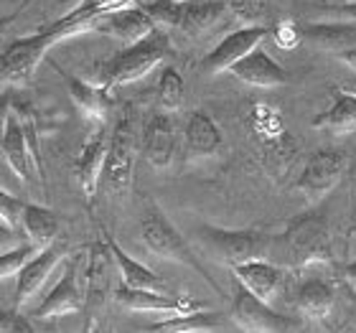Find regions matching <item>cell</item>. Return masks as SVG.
<instances>
[{
	"mask_svg": "<svg viewBox=\"0 0 356 333\" xmlns=\"http://www.w3.org/2000/svg\"><path fill=\"white\" fill-rule=\"evenodd\" d=\"M112 8L97 3V0H82L74 10H69L64 18L56 23L41 29L38 33L21 36L0 51V84L6 87H26L33 79L38 64L46 59V54L54 44H59L64 38L87 33L92 31L95 21L102 13H110Z\"/></svg>",
	"mask_w": 356,
	"mask_h": 333,
	"instance_id": "6da1fadb",
	"label": "cell"
},
{
	"mask_svg": "<svg viewBox=\"0 0 356 333\" xmlns=\"http://www.w3.org/2000/svg\"><path fill=\"white\" fill-rule=\"evenodd\" d=\"M270 250H275L288 267H308L318 262L334 259V245H331V227L328 219L318 211H308L296 219H290L285 232L273 239Z\"/></svg>",
	"mask_w": 356,
	"mask_h": 333,
	"instance_id": "7a4b0ae2",
	"label": "cell"
},
{
	"mask_svg": "<svg viewBox=\"0 0 356 333\" xmlns=\"http://www.w3.org/2000/svg\"><path fill=\"white\" fill-rule=\"evenodd\" d=\"M168 56H171V38L163 29H156L143 41L125 46L110 61H104L99 67V84L104 89H115L122 84L138 82L145 74H150L158 64H163V59Z\"/></svg>",
	"mask_w": 356,
	"mask_h": 333,
	"instance_id": "3957f363",
	"label": "cell"
},
{
	"mask_svg": "<svg viewBox=\"0 0 356 333\" xmlns=\"http://www.w3.org/2000/svg\"><path fill=\"white\" fill-rule=\"evenodd\" d=\"M138 153H140L138 115H135V110L127 104L110 130L107 161H104L102 181H99V186H104V191L112 193V196H122V193L130 188Z\"/></svg>",
	"mask_w": 356,
	"mask_h": 333,
	"instance_id": "277c9868",
	"label": "cell"
},
{
	"mask_svg": "<svg viewBox=\"0 0 356 333\" xmlns=\"http://www.w3.org/2000/svg\"><path fill=\"white\" fill-rule=\"evenodd\" d=\"M140 239H143V245L148 247L153 254H158V257H163V259H171V262H178V265L191 267L193 273L201 275V277L214 288L216 295H224V290L219 288V282L209 275V270L204 267V262L193 254L191 245L184 239V234L173 227L171 219H168V216H165L156 204H148L145 214H143Z\"/></svg>",
	"mask_w": 356,
	"mask_h": 333,
	"instance_id": "5b68a950",
	"label": "cell"
},
{
	"mask_svg": "<svg viewBox=\"0 0 356 333\" xmlns=\"http://www.w3.org/2000/svg\"><path fill=\"white\" fill-rule=\"evenodd\" d=\"M196 237L211 257L227 267L245 265L252 259H265L270 245H273V239L257 229H222V227H211V224L199 227Z\"/></svg>",
	"mask_w": 356,
	"mask_h": 333,
	"instance_id": "8992f818",
	"label": "cell"
},
{
	"mask_svg": "<svg viewBox=\"0 0 356 333\" xmlns=\"http://www.w3.org/2000/svg\"><path fill=\"white\" fill-rule=\"evenodd\" d=\"M232 323L245 333H298L300 320L282 316L273 305L262 303L260 298L247 293L237 282L234 295H232Z\"/></svg>",
	"mask_w": 356,
	"mask_h": 333,
	"instance_id": "52a82bcc",
	"label": "cell"
},
{
	"mask_svg": "<svg viewBox=\"0 0 356 333\" xmlns=\"http://www.w3.org/2000/svg\"><path fill=\"white\" fill-rule=\"evenodd\" d=\"M346 165H349V158H346L343 150H339V148L316 150V153L305 161L296 188L303 193L305 199H311V201L323 199V196L343 178Z\"/></svg>",
	"mask_w": 356,
	"mask_h": 333,
	"instance_id": "ba28073f",
	"label": "cell"
},
{
	"mask_svg": "<svg viewBox=\"0 0 356 333\" xmlns=\"http://www.w3.org/2000/svg\"><path fill=\"white\" fill-rule=\"evenodd\" d=\"M270 36L267 26H242L239 31L224 36L219 44L214 46V51H209L201 61V69L207 74H222L229 72L237 61H242L250 51H254L257 46Z\"/></svg>",
	"mask_w": 356,
	"mask_h": 333,
	"instance_id": "9c48e42d",
	"label": "cell"
},
{
	"mask_svg": "<svg viewBox=\"0 0 356 333\" xmlns=\"http://www.w3.org/2000/svg\"><path fill=\"white\" fill-rule=\"evenodd\" d=\"M115 303L135 313H171V316H184V313L204 311L207 305L191 295H173V293H153V290H130L120 285L115 290Z\"/></svg>",
	"mask_w": 356,
	"mask_h": 333,
	"instance_id": "30bf717a",
	"label": "cell"
},
{
	"mask_svg": "<svg viewBox=\"0 0 356 333\" xmlns=\"http://www.w3.org/2000/svg\"><path fill=\"white\" fill-rule=\"evenodd\" d=\"M92 133L84 140L82 153L76 158L74 173L76 181H79V188H82L84 199L92 204L95 201V193L99 188V181H102V170L104 161H107V145H110V130L104 122H92Z\"/></svg>",
	"mask_w": 356,
	"mask_h": 333,
	"instance_id": "8fae6325",
	"label": "cell"
},
{
	"mask_svg": "<svg viewBox=\"0 0 356 333\" xmlns=\"http://www.w3.org/2000/svg\"><path fill=\"white\" fill-rule=\"evenodd\" d=\"M176 122L171 112H153L140 133V153L153 168H168L176 156Z\"/></svg>",
	"mask_w": 356,
	"mask_h": 333,
	"instance_id": "7c38bea8",
	"label": "cell"
},
{
	"mask_svg": "<svg viewBox=\"0 0 356 333\" xmlns=\"http://www.w3.org/2000/svg\"><path fill=\"white\" fill-rule=\"evenodd\" d=\"M84 308V293L79 288V262L72 259L61 275V280L49 290V295L41 300V305H36L29 316L38 320H51L69 316V313H79Z\"/></svg>",
	"mask_w": 356,
	"mask_h": 333,
	"instance_id": "4fadbf2b",
	"label": "cell"
},
{
	"mask_svg": "<svg viewBox=\"0 0 356 333\" xmlns=\"http://www.w3.org/2000/svg\"><path fill=\"white\" fill-rule=\"evenodd\" d=\"M232 275L247 293H252L254 298H260L267 305H273L282 295V288L288 280L285 270L277 262H270V259H252V262L232 267Z\"/></svg>",
	"mask_w": 356,
	"mask_h": 333,
	"instance_id": "5bb4252c",
	"label": "cell"
},
{
	"mask_svg": "<svg viewBox=\"0 0 356 333\" xmlns=\"http://www.w3.org/2000/svg\"><path fill=\"white\" fill-rule=\"evenodd\" d=\"M67 252H69L67 242L59 239V242H54V245L44 247V250H38L36 254L21 267V273L15 277V305L29 303L31 298L36 295L38 290H41V285L49 280V275L54 273V267L67 257Z\"/></svg>",
	"mask_w": 356,
	"mask_h": 333,
	"instance_id": "9a60e30c",
	"label": "cell"
},
{
	"mask_svg": "<svg viewBox=\"0 0 356 333\" xmlns=\"http://www.w3.org/2000/svg\"><path fill=\"white\" fill-rule=\"evenodd\" d=\"M156 29L158 26L150 21V15L140 6H127V8H120V10L102 13L95 21V26H92V31H99L104 36L118 38L125 46L138 44L145 36H150Z\"/></svg>",
	"mask_w": 356,
	"mask_h": 333,
	"instance_id": "2e32d148",
	"label": "cell"
},
{
	"mask_svg": "<svg viewBox=\"0 0 356 333\" xmlns=\"http://www.w3.org/2000/svg\"><path fill=\"white\" fill-rule=\"evenodd\" d=\"M54 69L59 72L61 82L67 84V92L72 97V102L76 104V110L82 112L89 122H104L112 110V95L110 89H104L102 84H89L79 76L69 74L67 69H61L59 64H54Z\"/></svg>",
	"mask_w": 356,
	"mask_h": 333,
	"instance_id": "e0dca14e",
	"label": "cell"
},
{
	"mask_svg": "<svg viewBox=\"0 0 356 333\" xmlns=\"http://www.w3.org/2000/svg\"><path fill=\"white\" fill-rule=\"evenodd\" d=\"M229 72L237 76L239 82H245V84H250V87H257V89H277V87H285V84L290 82L288 72H285L270 54L262 51L260 46H257L254 51L247 54L242 61H237Z\"/></svg>",
	"mask_w": 356,
	"mask_h": 333,
	"instance_id": "ac0fdd59",
	"label": "cell"
},
{
	"mask_svg": "<svg viewBox=\"0 0 356 333\" xmlns=\"http://www.w3.org/2000/svg\"><path fill=\"white\" fill-rule=\"evenodd\" d=\"M102 239H104V245H107V250H110V257L115 259V265H118L120 277H122V285H125V288L168 293V282H165L158 273H153L150 267H145L143 262L130 257V254L112 239V234L107 229H102Z\"/></svg>",
	"mask_w": 356,
	"mask_h": 333,
	"instance_id": "d6986e66",
	"label": "cell"
},
{
	"mask_svg": "<svg viewBox=\"0 0 356 333\" xmlns=\"http://www.w3.org/2000/svg\"><path fill=\"white\" fill-rule=\"evenodd\" d=\"M184 145L188 158H211L224 145V135L204 110H193L184 125Z\"/></svg>",
	"mask_w": 356,
	"mask_h": 333,
	"instance_id": "ffe728a7",
	"label": "cell"
},
{
	"mask_svg": "<svg viewBox=\"0 0 356 333\" xmlns=\"http://www.w3.org/2000/svg\"><path fill=\"white\" fill-rule=\"evenodd\" d=\"M0 153H3L6 163L10 165V170H13L15 176L21 178V181H26V184H33V176L38 173V168L33 163L29 140H26V130H23L15 110L10 115V120H8L6 135L0 140Z\"/></svg>",
	"mask_w": 356,
	"mask_h": 333,
	"instance_id": "44dd1931",
	"label": "cell"
},
{
	"mask_svg": "<svg viewBox=\"0 0 356 333\" xmlns=\"http://www.w3.org/2000/svg\"><path fill=\"white\" fill-rule=\"evenodd\" d=\"M300 31H303V41L326 54L341 56V54L356 49V21H349V18L331 23H311Z\"/></svg>",
	"mask_w": 356,
	"mask_h": 333,
	"instance_id": "7402d4cb",
	"label": "cell"
},
{
	"mask_svg": "<svg viewBox=\"0 0 356 333\" xmlns=\"http://www.w3.org/2000/svg\"><path fill=\"white\" fill-rule=\"evenodd\" d=\"M339 290L323 277H308L296 290V311L316 320H328L334 316Z\"/></svg>",
	"mask_w": 356,
	"mask_h": 333,
	"instance_id": "603a6c76",
	"label": "cell"
},
{
	"mask_svg": "<svg viewBox=\"0 0 356 333\" xmlns=\"http://www.w3.org/2000/svg\"><path fill=\"white\" fill-rule=\"evenodd\" d=\"M21 229L26 242L33 245L36 250H44V247L59 242L61 237L59 216L54 214L51 209L41 206V204H31V201H26V206H23Z\"/></svg>",
	"mask_w": 356,
	"mask_h": 333,
	"instance_id": "cb8c5ba5",
	"label": "cell"
},
{
	"mask_svg": "<svg viewBox=\"0 0 356 333\" xmlns=\"http://www.w3.org/2000/svg\"><path fill=\"white\" fill-rule=\"evenodd\" d=\"M224 326V313L219 311H196L184 313V316H171V318L156 320L143 326V333H214Z\"/></svg>",
	"mask_w": 356,
	"mask_h": 333,
	"instance_id": "d4e9b609",
	"label": "cell"
},
{
	"mask_svg": "<svg viewBox=\"0 0 356 333\" xmlns=\"http://www.w3.org/2000/svg\"><path fill=\"white\" fill-rule=\"evenodd\" d=\"M227 10L224 0H186L181 3V21H178V31H184L186 36H201L204 31L214 26L222 13Z\"/></svg>",
	"mask_w": 356,
	"mask_h": 333,
	"instance_id": "484cf974",
	"label": "cell"
},
{
	"mask_svg": "<svg viewBox=\"0 0 356 333\" xmlns=\"http://www.w3.org/2000/svg\"><path fill=\"white\" fill-rule=\"evenodd\" d=\"M316 130H326V133L346 135L356 130V97L354 95H339L334 104L323 110L318 117H313Z\"/></svg>",
	"mask_w": 356,
	"mask_h": 333,
	"instance_id": "4316f807",
	"label": "cell"
},
{
	"mask_svg": "<svg viewBox=\"0 0 356 333\" xmlns=\"http://www.w3.org/2000/svg\"><path fill=\"white\" fill-rule=\"evenodd\" d=\"M184 76L178 74L176 67H163L161 76H158V87H156V97H158V107L163 112H176L181 104H184Z\"/></svg>",
	"mask_w": 356,
	"mask_h": 333,
	"instance_id": "83f0119b",
	"label": "cell"
},
{
	"mask_svg": "<svg viewBox=\"0 0 356 333\" xmlns=\"http://www.w3.org/2000/svg\"><path fill=\"white\" fill-rule=\"evenodd\" d=\"M140 8L150 15V21L156 23L158 29H178V21H181L178 0H150V3H143Z\"/></svg>",
	"mask_w": 356,
	"mask_h": 333,
	"instance_id": "f1b7e54d",
	"label": "cell"
},
{
	"mask_svg": "<svg viewBox=\"0 0 356 333\" xmlns=\"http://www.w3.org/2000/svg\"><path fill=\"white\" fill-rule=\"evenodd\" d=\"M36 252H38L36 247L29 245V242H23L21 247H15V250H10V252H3V254H0V280L18 277L21 267L26 265Z\"/></svg>",
	"mask_w": 356,
	"mask_h": 333,
	"instance_id": "f546056e",
	"label": "cell"
},
{
	"mask_svg": "<svg viewBox=\"0 0 356 333\" xmlns=\"http://www.w3.org/2000/svg\"><path fill=\"white\" fill-rule=\"evenodd\" d=\"M224 6L247 26H260V21L265 18V0H224Z\"/></svg>",
	"mask_w": 356,
	"mask_h": 333,
	"instance_id": "4dcf8cb0",
	"label": "cell"
},
{
	"mask_svg": "<svg viewBox=\"0 0 356 333\" xmlns=\"http://www.w3.org/2000/svg\"><path fill=\"white\" fill-rule=\"evenodd\" d=\"M343 295V303H341V320L336 323V328H331V331L336 333H356V290H351L349 285H343L341 290H339Z\"/></svg>",
	"mask_w": 356,
	"mask_h": 333,
	"instance_id": "1f68e13d",
	"label": "cell"
},
{
	"mask_svg": "<svg viewBox=\"0 0 356 333\" xmlns=\"http://www.w3.org/2000/svg\"><path fill=\"white\" fill-rule=\"evenodd\" d=\"M23 206H26V201L0 188V219H3L8 227H13V229H21Z\"/></svg>",
	"mask_w": 356,
	"mask_h": 333,
	"instance_id": "d6a6232c",
	"label": "cell"
},
{
	"mask_svg": "<svg viewBox=\"0 0 356 333\" xmlns=\"http://www.w3.org/2000/svg\"><path fill=\"white\" fill-rule=\"evenodd\" d=\"M270 36H273V41L280 49H293V46H298L303 41V31L298 29L293 21H280L270 29Z\"/></svg>",
	"mask_w": 356,
	"mask_h": 333,
	"instance_id": "836d02e7",
	"label": "cell"
},
{
	"mask_svg": "<svg viewBox=\"0 0 356 333\" xmlns=\"http://www.w3.org/2000/svg\"><path fill=\"white\" fill-rule=\"evenodd\" d=\"M0 333H36V328L21 311H0Z\"/></svg>",
	"mask_w": 356,
	"mask_h": 333,
	"instance_id": "e575fe53",
	"label": "cell"
},
{
	"mask_svg": "<svg viewBox=\"0 0 356 333\" xmlns=\"http://www.w3.org/2000/svg\"><path fill=\"white\" fill-rule=\"evenodd\" d=\"M23 245V234L18 229H13V227H8L3 219H0V254L3 252H10L15 250V247Z\"/></svg>",
	"mask_w": 356,
	"mask_h": 333,
	"instance_id": "d590c367",
	"label": "cell"
},
{
	"mask_svg": "<svg viewBox=\"0 0 356 333\" xmlns=\"http://www.w3.org/2000/svg\"><path fill=\"white\" fill-rule=\"evenodd\" d=\"M13 104H15V92L13 89H3V92H0V140H3V135H6L8 120L13 115Z\"/></svg>",
	"mask_w": 356,
	"mask_h": 333,
	"instance_id": "8d00e7d4",
	"label": "cell"
},
{
	"mask_svg": "<svg viewBox=\"0 0 356 333\" xmlns=\"http://www.w3.org/2000/svg\"><path fill=\"white\" fill-rule=\"evenodd\" d=\"M334 13H339L341 18H349V21H356V3H334L331 6Z\"/></svg>",
	"mask_w": 356,
	"mask_h": 333,
	"instance_id": "74e56055",
	"label": "cell"
},
{
	"mask_svg": "<svg viewBox=\"0 0 356 333\" xmlns=\"http://www.w3.org/2000/svg\"><path fill=\"white\" fill-rule=\"evenodd\" d=\"M341 280L343 285H349L351 290H356V259L349 262L346 267H341Z\"/></svg>",
	"mask_w": 356,
	"mask_h": 333,
	"instance_id": "f35d334b",
	"label": "cell"
},
{
	"mask_svg": "<svg viewBox=\"0 0 356 333\" xmlns=\"http://www.w3.org/2000/svg\"><path fill=\"white\" fill-rule=\"evenodd\" d=\"M339 59H341L343 64H349V67H351V69H354V72H356V49H351V51L341 54V56H339Z\"/></svg>",
	"mask_w": 356,
	"mask_h": 333,
	"instance_id": "ab89813d",
	"label": "cell"
},
{
	"mask_svg": "<svg viewBox=\"0 0 356 333\" xmlns=\"http://www.w3.org/2000/svg\"><path fill=\"white\" fill-rule=\"evenodd\" d=\"M84 333H112V331H104V328H95V326H92V328H87Z\"/></svg>",
	"mask_w": 356,
	"mask_h": 333,
	"instance_id": "60d3db41",
	"label": "cell"
},
{
	"mask_svg": "<svg viewBox=\"0 0 356 333\" xmlns=\"http://www.w3.org/2000/svg\"><path fill=\"white\" fill-rule=\"evenodd\" d=\"M349 234H351V237H356V219H354V224L349 227Z\"/></svg>",
	"mask_w": 356,
	"mask_h": 333,
	"instance_id": "b9f144b4",
	"label": "cell"
},
{
	"mask_svg": "<svg viewBox=\"0 0 356 333\" xmlns=\"http://www.w3.org/2000/svg\"><path fill=\"white\" fill-rule=\"evenodd\" d=\"M334 3H356V0H331V6H334Z\"/></svg>",
	"mask_w": 356,
	"mask_h": 333,
	"instance_id": "7bdbcfd3",
	"label": "cell"
},
{
	"mask_svg": "<svg viewBox=\"0 0 356 333\" xmlns=\"http://www.w3.org/2000/svg\"><path fill=\"white\" fill-rule=\"evenodd\" d=\"M178 3H186V0H178Z\"/></svg>",
	"mask_w": 356,
	"mask_h": 333,
	"instance_id": "ee69618b",
	"label": "cell"
},
{
	"mask_svg": "<svg viewBox=\"0 0 356 333\" xmlns=\"http://www.w3.org/2000/svg\"><path fill=\"white\" fill-rule=\"evenodd\" d=\"M354 97H356V89H354Z\"/></svg>",
	"mask_w": 356,
	"mask_h": 333,
	"instance_id": "f6af8a7d",
	"label": "cell"
}]
</instances>
